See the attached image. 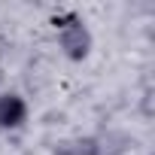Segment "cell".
<instances>
[{
    "label": "cell",
    "instance_id": "obj_1",
    "mask_svg": "<svg viewBox=\"0 0 155 155\" xmlns=\"http://www.w3.org/2000/svg\"><path fill=\"white\" fill-rule=\"evenodd\" d=\"M55 31H58V43L64 49V55L70 61H82L91 52V34L85 28V21L76 12H64L55 18Z\"/></svg>",
    "mask_w": 155,
    "mask_h": 155
},
{
    "label": "cell",
    "instance_id": "obj_2",
    "mask_svg": "<svg viewBox=\"0 0 155 155\" xmlns=\"http://www.w3.org/2000/svg\"><path fill=\"white\" fill-rule=\"evenodd\" d=\"M28 122V104L21 94H0V131H15Z\"/></svg>",
    "mask_w": 155,
    "mask_h": 155
},
{
    "label": "cell",
    "instance_id": "obj_3",
    "mask_svg": "<svg viewBox=\"0 0 155 155\" xmlns=\"http://www.w3.org/2000/svg\"><path fill=\"white\" fill-rule=\"evenodd\" d=\"M55 155H104L101 143L94 137H82V140H67L55 149Z\"/></svg>",
    "mask_w": 155,
    "mask_h": 155
}]
</instances>
